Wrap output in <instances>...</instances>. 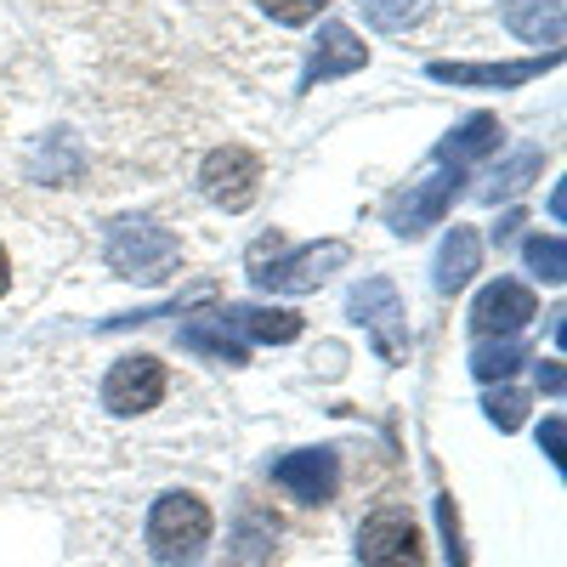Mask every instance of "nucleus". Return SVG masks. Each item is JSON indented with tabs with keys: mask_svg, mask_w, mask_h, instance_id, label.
Listing matches in <instances>:
<instances>
[{
	"mask_svg": "<svg viewBox=\"0 0 567 567\" xmlns=\"http://www.w3.org/2000/svg\"><path fill=\"white\" fill-rule=\"evenodd\" d=\"M210 545V505L187 488H171L148 511V550L165 567H194Z\"/></svg>",
	"mask_w": 567,
	"mask_h": 567,
	"instance_id": "f257e3e1",
	"label": "nucleus"
},
{
	"mask_svg": "<svg viewBox=\"0 0 567 567\" xmlns=\"http://www.w3.org/2000/svg\"><path fill=\"white\" fill-rule=\"evenodd\" d=\"M103 261H109V272H120V278L154 284V278H165V272L182 261V239H176L171 227L148 221V216H120V221L109 227V239H103Z\"/></svg>",
	"mask_w": 567,
	"mask_h": 567,
	"instance_id": "f03ea898",
	"label": "nucleus"
},
{
	"mask_svg": "<svg viewBox=\"0 0 567 567\" xmlns=\"http://www.w3.org/2000/svg\"><path fill=\"white\" fill-rule=\"evenodd\" d=\"M261 245L272 250V261H256V256H250V278L261 284L267 296H307V290H318V284L336 272V267L352 261L347 239H323V245H301V250H284L278 239H261Z\"/></svg>",
	"mask_w": 567,
	"mask_h": 567,
	"instance_id": "7ed1b4c3",
	"label": "nucleus"
},
{
	"mask_svg": "<svg viewBox=\"0 0 567 567\" xmlns=\"http://www.w3.org/2000/svg\"><path fill=\"white\" fill-rule=\"evenodd\" d=\"M347 312H352V323H363V336L374 341V352H381L386 363L409 358V312H403V296H398L392 278L374 272V278L352 284Z\"/></svg>",
	"mask_w": 567,
	"mask_h": 567,
	"instance_id": "20e7f679",
	"label": "nucleus"
},
{
	"mask_svg": "<svg viewBox=\"0 0 567 567\" xmlns=\"http://www.w3.org/2000/svg\"><path fill=\"white\" fill-rule=\"evenodd\" d=\"M199 194L221 210H250L256 194H261V159L239 142H227V148H210L205 165H199Z\"/></svg>",
	"mask_w": 567,
	"mask_h": 567,
	"instance_id": "39448f33",
	"label": "nucleus"
},
{
	"mask_svg": "<svg viewBox=\"0 0 567 567\" xmlns=\"http://www.w3.org/2000/svg\"><path fill=\"white\" fill-rule=\"evenodd\" d=\"M358 561H363V567H425L414 516L398 511V505L374 511L369 523L358 528Z\"/></svg>",
	"mask_w": 567,
	"mask_h": 567,
	"instance_id": "423d86ee",
	"label": "nucleus"
},
{
	"mask_svg": "<svg viewBox=\"0 0 567 567\" xmlns=\"http://www.w3.org/2000/svg\"><path fill=\"white\" fill-rule=\"evenodd\" d=\"M165 398V363L154 352H131L103 374V409L109 414H148Z\"/></svg>",
	"mask_w": 567,
	"mask_h": 567,
	"instance_id": "0eeeda50",
	"label": "nucleus"
},
{
	"mask_svg": "<svg viewBox=\"0 0 567 567\" xmlns=\"http://www.w3.org/2000/svg\"><path fill=\"white\" fill-rule=\"evenodd\" d=\"M272 483L301 505H329L341 488V454L336 449H296V454L272 460Z\"/></svg>",
	"mask_w": 567,
	"mask_h": 567,
	"instance_id": "6e6552de",
	"label": "nucleus"
},
{
	"mask_svg": "<svg viewBox=\"0 0 567 567\" xmlns=\"http://www.w3.org/2000/svg\"><path fill=\"white\" fill-rule=\"evenodd\" d=\"M528 318H534V290L516 278H494L488 290L471 301V329H477L483 341H511Z\"/></svg>",
	"mask_w": 567,
	"mask_h": 567,
	"instance_id": "1a4fd4ad",
	"label": "nucleus"
},
{
	"mask_svg": "<svg viewBox=\"0 0 567 567\" xmlns=\"http://www.w3.org/2000/svg\"><path fill=\"white\" fill-rule=\"evenodd\" d=\"M363 63H369V45L347 23H323L318 40H312V58L301 69V91H318V85L341 80V74H358Z\"/></svg>",
	"mask_w": 567,
	"mask_h": 567,
	"instance_id": "9d476101",
	"label": "nucleus"
},
{
	"mask_svg": "<svg viewBox=\"0 0 567 567\" xmlns=\"http://www.w3.org/2000/svg\"><path fill=\"white\" fill-rule=\"evenodd\" d=\"M454 187H460V171H449V165L432 171V176H420V182H409V194L392 205V233L414 239V233L437 227L443 210H449V199H454Z\"/></svg>",
	"mask_w": 567,
	"mask_h": 567,
	"instance_id": "9b49d317",
	"label": "nucleus"
},
{
	"mask_svg": "<svg viewBox=\"0 0 567 567\" xmlns=\"http://www.w3.org/2000/svg\"><path fill=\"white\" fill-rule=\"evenodd\" d=\"M561 52H545V58H523V63H425L437 85H483V91H505V85H528L534 74H545Z\"/></svg>",
	"mask_w": 567,
	"mask_h": 567,
	"instance_id": "f8f14e48",
	"label": "nucleus"
},
{
	"mask_svg": "<svg viewBox=\"0 0 567 567\" xmlns=\"http://www.w3.org/2000/svg\"><path fill=\"white\" fill-rule=\"evenodd\" d=\"M216 318H221L245 347H250V341H261V347H290V341L301 336V312H290V307H221Z\"/></svg>",
	"mask_w": 567,
	"mask_h": 567,
	"instance_id": "ddd939ff",
	"label": "nucleus"
},
{
	"mask_svg": "<svg viewBox=\"0 0 567 567\" xmlns=\"http://www.w3.org/2000/svg\"><path fill=\"white\" fill-rule=\"evenodd\" d=\"M499 120L494 114H471V120H460L443 142H437V165H454V171H465L471 159H483V154H494L499 148Z\"/></svg>",
	"mask_w": 567,
	"mask_h": 567,
	"instance_id": "4468645a",
	"label": "nucleus"
},
{
	"mask_svg": "<svg viewBox=\"0 0 567 567\" xmlns=\"http://www.w3.org/2000/svg\"><path fill=\"white\" fill-rule=\"evenodd\" d=\"M483 261V239H477V227H449V239L437 250V267H432V284L443 296H454L460 284H471V272H477Z\"/></svg>",
	"mask_w": 567,
	"mask_h": 567,
	"instance_id": "2eb2a0df",
	"label": "nucleus"
},
{
	"mask_svg": "<svg viewBox=\"0 0 567 567\" xmlns=\"http://www.w3.org/2000/svg\"><path fill=\"white\" fill-rule=\"evenodd\" d=\"M505 29L528 45H561V0H505Z\"/></svg>",
	"mask_w": 567,
	"mask_h": 567,
	"instance_id": "dca6fc26",
	"label": "nucleus"
},
{
	"mask_svg": "<svg viewBox=\"0 0 567 567\" xmlns=\"http://www.w3.org/2000/svg\"><path fill=\"white\" fill-rule=\"evenodd\" d=\"M182 347L187 352H199V358H210V363H245V341L233 336V329L216 318V312H199V318H187L182 323Z\"/></svg>",
	"mask_w": 567,
	"mask_h": 567,
	"instance_id": "f3484780",
	"label": "nucleus"
},
{
	"mask_svg": "<svg viewBox=\"0 0 567 567\" xmlns=\"http://www.w3.org/2000/svg\"><path fill=\"white\" fill-rule=\"evenodd\" d=\"M272 539H278L272 516L245 511L239 528H233V539H227V561H233V567H267V561H272Z\"/></svg>",
	"mask_w": 567,
	"mask_h": 567,
	"instance_id": "a211bd4d",
	"label": "nucleus"
},
{
	"mask_svg": "<svg viewBox=\"0 0 567 567\" xmlns=\"http://www.w3.org/2000/svg\"><path fill=\"white\" fill-rule=\"evenodd\" d=\"M523 363H528V347L516 341V336H511V341H477V347H471V374H477V381H488V386H494V381H511Z\"/></svg>",
	"mask_w": 567,
	"mask_h": 567,
	"instance_id": "6ab92c4d",
	"label": "nucleus"
},
{
	"mask_svg": "<svg viewBox=\"0 0 567 567\" xmlns=\"http://www.w3.org/2000/svg\"><path fill=\"white\" fill-rule=\"evenodd\" d=\"M358 7H363L369 29H381V34H403V29H414L425 12H432V0H358Z\"/></svg>",
	"mask_w": 567,
	"mask_h": 567,
	"instance_id": "aec40b11",
	"label": "nucleus"
},
{
	"mask_svg": "<svg viewBox=\"0 0 567 567\" xmlns=\"http://www.w3.org/2000/svg\"><path fill=\"white\" fill-rule=\"evenodd\" d=\"M523 261H528V272L545 278V284H561V278H567V250H561V239H545V233H534V239L523 245Z\"/></svg>",
	"mask_w": 567,
	"mask_h": 567,
	"instance_id": "412c9836",
	"label": "nucleus"
},
{
	"mask_svg": "<svg viewBox=\"0 0 567 567\" xmlns=\"http://www.w3.org/2000/svg\"><path fill=\"white\" fill-rule=\"evenodd\" d=\"M545 165V154L539 148H523L505 171H494V182H488V199H499V194H516V187H528V176Z\"/></svg>",
	"mask_w": 567,
	"mask_h": 567,
	"instance_id": "4be33fe9",
	"label": "nucleus"
},
{
	"mask_svg": "<svg viewBox=\"0 0 567 567\" xmlns=\"http://www.w3.org/2000/svg\"><path fill=\"white\" fill-rule=\"evenodd\" d=\"M52 148H58V154H40V159H34V171H45V182H58V176L69 182V176L80 171V148H74V136H52Z\"/></svg>",
	"mask_w": 567,
	"mask_h": 567,
	"instance_id": "5701e85b",
	"label": "nucleus"
},
{
	"mask_svg": "<svg viewBox=\"0 0 567 567\" xmlns=\"http://www.w3.org/2000/svg\"><path fill=\"white\" fill-rule=\"evenodd\" d=\"M483 409H488V420L499 425V432H516V425H523V409H528V398L505 386V392H488V398H483Z\"/></svg>",
	"mask_w": 567,
	"mask_h": 567,
	"instance_id": "b1692460",
	"label": "nucleus"
},
{
	"mask_svg": "<svg viewBox=\"0 0 567 567\" xmlns=\"http://www.w3.org/2000/svg\"><path fill=\"white\" fill-rule=\"evenodd\" d=\"M261 7L272 12V23H284V29H301V23H312V18L323 12V0H261Z\"/></svg>",
	"mask_w": 567,
	"mask_h": 567,
	"instance_id": "393cba45",
	"label": "nucleus"
},
{
	"mask_svg": "<svg viewBox=\"0 0 567 567\" xmlns=\"http://www.w3.org/2000/svg\"><path fill=\"white\" fill-rule=\"evenodd\" d=\"M437 528H443L449 561H454V567H471V561H465V545H460V516H454V494H437Z\"/></svg>",
	"mask_w": 567,
	"mask_h": 567,
	"instance_id": "a878e982",
	"label": "nucleus"
},
{
	"mask_svg": "<svg viewBox=\"0 0 567 567\" xmlns=\"http://www.w3.org/2000/svg\"><path fill=\"white\" fill-rule=\"evenodd\" d=\"M539 449H545V460H550V465H561V420H556V414L539 425Z\"/></svg>",
	"mask_w": 567,
	"mask_h": 567,
	"instance_id": "bb28decb",
	"label": "nucleus"
},
{
	"mask_svg": "<svg viewBox=\"0 0 567 567\" xmlns=\"http://www.w3.org/2000/svg\"><path fill=\"white\" fill-rule=\"evenodd\" d=\"M539 392H561V363H556V358L539 363Z\"/></svg>",
	"mask_w": 567,
	"mask_h": 567,
	"instance_id": "cd10ccee",
	"label": "nucleus"
},
{
	"mask_svg": "<svg viewBox=\"0 0 567 567\" xmlns=\"http://www.w3.org/2000/svg\"><path fill=\"white\" fill-rule=\"evenodd\" d=\"M7 284H12V272H7V250H0V296H7Z\"/></svg>",
	"mask_w": 567,
	"mask_h": 567,
	"instance_id": "c85d7f7f",
	"label": "nucleus"
}]
</instances>
